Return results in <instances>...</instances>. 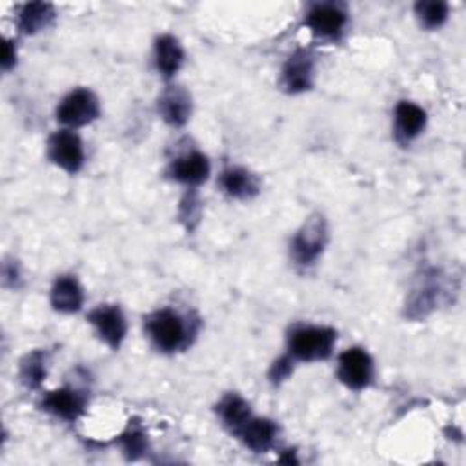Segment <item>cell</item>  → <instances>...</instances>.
Masks as SVG:
<instances>
[{"label": "cell", "instance_id": "19", "mask_svg": "<svg viewBox=\"0 0 466 466\" xmlns=\"http://www.w3.org/2000/svg\"><path fill=\"white\" fill-rule=\"evenodd\" d=\"M53 19V8L44 3L26 5L21 12V28L26 33H37L46 28Z\"/></svg>", "mask_w": 466, "mask_h": 466}, {"label": "cell", "instance_id": "24", "mask_svg": "<svg viewBox=\"0 0 466 466\" xmlns=\"http://www.w3.org/2000/svg\"><path fill=\"white\" fill-rule=\"evenodd\" d=\"M15 64V48L10 41L5 42V55H3V66L5 69H10Z\"/></svg>", "mask_w": 466, "mask_h": 466}, {"label": "cell", "instance_id": "11", "mask_svg": "<svg viewBox=\"0 0 466 466\" xmlns=\"http://www.w3.org/2000/svg\"><path fill=\"white\" fill-rule=\"evenodd\" d=\"M312 77H314V64L306 51L294 53L283 69V84L292 93L310 89Z\"/></svg>", "mask_w": 466, "mask_h": 466}, {"label": "cell", "instance_id": "9", "mask_svg": "<svg viewBox=\"0 0 466 466\" xmlns=\"http://www.w3.org/2000/svg\"><path fill=\"white\" fill-rule=\"evenodd\" d=\"M159 112L168 124L184 126L192 115L190 93L178 86L168 87L159 99Z\"/></svg>", "mask_w": 466, "mask_h": 466}, {"label": "cell", "instance_id": "8", "mask_svg": "<svg viewBox=\"0 0 466 466\" xmlns=\"http://www.w3.org/2000/svg\"><path fill=\"white\" fill-rule=\"evenodd\" d=\"M346 14L337 5H317L306 15L308 28L323 39H335L346 26Z\"/></svg>", "mask_w": 466, "mask_h": 466}, {"label": "cell", "instance_id": "10", "mask_svg": "<svg viewBox=\"0 0 466 466\" xmlns=\"http://www.w3.org/2000/svg\"><path fill=\"white\" fill-rule=\"evenodd\" d=\"M169 175L182 184L197 186V184H201L208 178L210 162H208L206 155H203L199 151L186 153V155H182V157H178L171 162Z\"/></svg>", "mask_w": 466, "mask_h": 466}, {"label": "cell", "instance_id": "22", "mask_svg": "<svg viewBox=\"0 0 466 466\" xmlns=\"http://www.w3.org/2000/svg\"><path fill=\"white\" fill-rule=\"evenodd\" d=\"M123 444H124V450L130 453V455H139L142 453L144 446H146V437L141 430H128L124 435H123Z\"/></svg>", "mask_w": 466, "mask_h": 466}, {"label": "cell", "instance_id": "2", "mask_svg": "<svg viewBox=\"0 0 466 466\" xmlns=\"http://www.w3.org/2000/svg\"><path fill=\"white\" fill-rule=\"evenodd\" d=\"M146 330L153 344L162 352H177L188 341V328L184 319L169 308L151 314L146 321Z\"/></svg>", "mask_w": 466, "mask_h": 466}, {"label": "cell", "instance_id": "13", "mask_svg": "<svg viewBox=\"0 0 466 466\" xmlns=\"http://www.w3.org/2000/svg\"><path fill=\"white\" fill-rule=\"evenodd\" d=\"M239 439L253 452H266L277 435V426L270 419H260V417H250L242 428L235 434Z\"/></svg>", "mask_w": 466, "mask_h": 466}, {"label": "cell", "instance_id": "16", "mask_svg": "<svg viewBox=\"0 0 466 466\" xmlns=\"http://www.w3.org/2000/svg\"><path fill=\"white\" fill-rule=\"evenodd\" d=\"M182 60H184V51L177 42V39L169 35H162L157 39L155 64L164 77H173L180 69Z\"/></svg>", "mask_w": 466, "mask_h": 466}, {"label": "cell", "instance_id": "23", "mask_svg": "<svg viewBox=\"0 0 466 466\" xmlns=\"http://www.w3.org/2000/svg\"><path fill=\"white\" fill-rule=\"evenodd\" d=\"M292 370H294L292 368V359L290 357H281V359L273 362V366L270 370V379L273 383H281L292 374Z\"/></svg>", "mask_w": 466, "mask_h": 466}, {"label": "cell", "instance_id": "15", "mask_svg": "<svg viewBox=\"0 0 466 466\" xmlns=\"http://www.w3.org/2000/svg\"><path fill=\"white\" fill-rule=\"evenodd\" d=\"M426 126V114L414 103H399L396 108V130L401 141L416 139Z\"/></svg>", "mask_w": 466, "mask_h": 466}, {"label": "cell", "instance_id": "20", "mask_svg": "<svg viewBox=\"0 0 466 466\" xmlns=\"http://www.w3.org/2000/svg\"><path fill=\"white\" fill-rule=\"evenodd\" d=\"M416 14L421 21V24L428 30L441 28L444 21L448 19V5L446 3H417L416 5Z\"/></svg>", "mask_w": 466, "mask_h": 466}, {"label": "cell", "instance_id": "18", "mask_svg": "<svg viewBox=\"0 0 466 466\" xmlns=\"http://www.w3.org/2000/svg\"><path fill=\"white\" fill-rule=\"evenodd\" d=\"M219 416L224 421V425L233 434H237L242 428V425L251 417V410H250V405L242 397L228 396L219 405Z\"/></svg>", "mask_w": 466, "mask_h": 466}, {"label": "cell", "instance_id": "17", "mask_svg": "<svg viewBox=\"0 0 466 466\" xmlns=\"http://www.w3.org/2000/svg\"><path fill=\"white\" fill-rule=\"evenodd\" d=\"M221 186L223 190L235 197V199H246L257 194V182L255 177L242 169V168H228L221 175Z\"/></svg>", "mask_w": 466, "mask_h": 466}, {"label": "cell", "instance_id": "5", "mask_svg": "<svg viewBox=\"0 0 466 466\" xmlns=\"http://www.w3.org/2000/svg\"><path fill=\"white\" fill-rule=\"evenodd\" d=\"M326 244V223L323 217H312L294 237L292 255L297 264L310 266L323 253Z\"/></svg>", "mask_w": 466, "mask_h": 466}, {"label": "cell", "instance_id": "3", "mask_svg": "<svg viewBox=\"0 0 466 466\" xmlns=\"http://www.w3.org/2000/svg\"><path fill=\"white\" fill-rule=\"evenodd\" d=\"M101 114L99 101L89 89H75L66 96L57 110V119L69 126L80 128L96 121Z\"/></svg>", "mask_w": 466, "mask_h": 466}, {"label": "cell", "instance_id": "1", "mask_svg": "<svg viewBox=\"0 0 466 466\" xmlns=\"http://www.w3.org/2000/svg\"><path fill=\"white\" fill-rule=\"evenodd\" d=\"M337 334L326 326H299L290 334V355L297 361H323L330 357Z\"/></svg>", "mask_w": 466, "mask_h": 466}, {"label": "cell", "instance_id": "4", "mask_svg": "<svg viewBox=\"0 0 466 466\" xmlns=\"http://www.w3.org/2000/svg\"><path fill=\"white\" fill-rule=\"evenodd\" d=\"M337 376L348 388L362 390L374 379V361L362 348H348L339 355Z\"/></svg>", "mask_w": 466, "mask_h": 466}, {"label": "cell", "instance_id": "6", "mask_svg": "<svg viewBox=\"0 0 466 466\" xmlns=\"http://www.w3.org/2000/svg\"><path fill=\"white\" fill-rule=\"evenodd\" d=\"M50 159L60 166L62 169L75 173L84 164V148L77 133L69 130H62L51 135L48 142Z\"/></svg>", "mask_w": 466, "mask_h": 466}, {"label": "cell", "instance_id": "21", "mask_svg": "<svg viewBox=\"0 0 466 466\" xmlns=\"http://www.w3.org/2000/svg\"><path fill=\"white\" fill-rule=\"evenodd\" d=\"M44 353L42 352H33L30 353L24 361H23V368H21V378L23 381L32 387L37 388L41 387V383L46 378V366H44Z\"/></svg>", "mask_w": 466, "mask_h": 466}, {"label": "cell", "instance_id": "14", "mask_svg": "<svg viewBox=\"0 0 466 466\" xmlns=\"http://www.w3.org/2000/svg\"><path fill=\"white\" fill-rule=\"evenodd\" d=\"M84 303V294L77 279L71 275L59 277L51 288V305L62 314L78 312Z\"/></svg>", "mask_w": 466, "mask_h": 466}, {"label": "cell", "instance_id": "7", "mask_svg": "<svg viewBox=\"0 0 466 466\" xmlns=\"http://www.w3.org/2000/svg\"><path fill=\"white\" fill-rule=\"evenodd\" d=\"M87 321L96 326L101 339H105V343L110 344L114 350L123 344L126 337V319L119 306H99L87 315Z\"/></svg>", "mask_w": 466, "mask_h": 466}, {"label": "cell", "instance_id": "12", "mask_svg": "<svg viewBox=\"0 0 466 466\" xmlns=\"http://www.w3.org/2000/svg\"><path fill=\"white\" fill-rule=\"evenodd\" d=\"M84 407H86L84 396L73 388L55 390L48 394L44 399V408L66 421H75L84 412Z\"/></svg>", "mask_w": 466, "mask_h": 466}]
</instances>
